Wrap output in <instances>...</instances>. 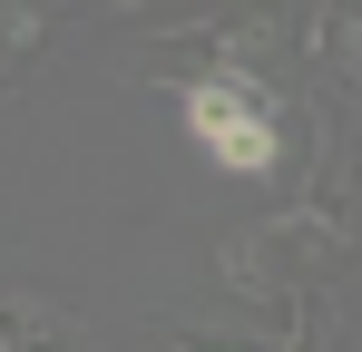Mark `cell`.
Segmentation results:
<instances>
[{"mask_svg": "<svg viewBox=\"0 0 362 352\" xmlns=\"http://www.w3.org/2000/svg\"><path fill=\"white\" fill-rule=\"evenodd\" d=\"M186 137H196L216 167H235V176H264V167H274V117H264V98H255L245 69L186 88Z\"/></svg>", "mask_w": 362, "mask_h": 352, "instance_id": "cell-1", "label": "cell"}]
</instances>
